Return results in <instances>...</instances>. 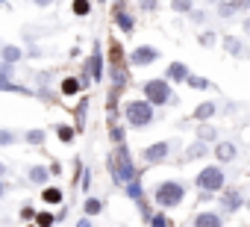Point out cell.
Returning a JSON list of instances; mask_svg holds the SVG:
<instances>
[{"mask_svg": "<svg viewBox=\"0 0 250 227\" xmlns=\"http://www.w3.org/2000/svg\"><path fill=\"white\" fill-rule=\"evenodd\" d=\"M109 168H112V177H115V183H133L136 177H139V171H136V165H133V157H130V151L124 148V145H118V151L112 154V159H109Z\"/></svg>", "mask_w": 250, "mask_h": 227, "instance_id": "cell-1", "label": "cell"}, {"mask_svg": "<svg viewBox=\"0 0 250 227\" xmlns=\"http://www.w3.org/2000/svg\"><path fill=\"white\" fill-rule=\"evenodd\" d=\"M153 201H156L159 206H165V209L180 206V204L186 201V186L177 183V180H165V183H159V186L153 189Z\"/></svg>", "mask_w": 250, "mask_h": 227, "instance_id": "cell-2", "label": "cell"}, {"mask_svg": "<svg viewBox=\"0 0 250 227\" xmlns=\"http://www.w3.org/2000/svg\"><path fill=\"white\" fill-rule=\"evenodd\" d=\"M124 115H127L130 127L145 130V127L153 121V106H150L147 100H130L127 106H124Z\"/></svg>", "mask_w": 250, "mask_h": 227, "instance_id": "cell-3", "label": "cell"}, {"mask_svg": "<svg viewBox=\"0 0 250 227\" xmlns=\"http://www.w3.org/2000/svg\"><path fill=\"white\" fill-rule=\"evenodd\" d=\"M194 183H197L200 192H212V195H215V192H221V189L227 186V174H224L221 165H206V168L197 174Z\"/></svg>", "mask_w": 250, "mask_h": 227, "instance_id": "cell-4", "label": "cell"}, {"mask_svg": "<svg viewBox=\"0 0 250 227\" xmlns=\"http://www.w3.org/2000/svg\"><path fill=\"white\" fill-rule=\"evenodd\" d=\"M145 100H147L150 106H165V103H171L174 94H171L168 80H147V83H145Z\"/></svg>", "mask_w": 250, "mask_h": 227, "instance_id": "cell-5", "label": "cell"}, {"mask_svg": "<svg viewBox=\"0 0 250 227\" xmlns=\"http://www.w3.org/2000/svg\"><path fill=\"white\" fill-rule=\"evenodd\" d=\"M156 59H159V50L150 47V45H142V47H136V50L130 53V65H136V68H142V65H153Z\"/></svg>", "mask_w": 250, "mask_h": 227, "instance_id": "cell-6", "label": "cell"}, {"mask_svg": "<svg viewBox=\"0 0 250 227\" xmlns=\"http://www.w3.org/2000/svg\"><path fill=\"white\" fill-rule=\"evenodd\" d=\"M168 154H171V142H156V145H147L142 157H145L147 165H156V162H165Z\"/></svg>", "mask_w": 250, "mask_h": 227, "instance_id": "cell-7", "label": "cell"}, {"mask_svg": "<svg viewBox=\"0 0 250 227\" xmlns=\"http://www.w3.org/2000/svg\"><path fill=\"white\" fill-rule=\"evenodd\" d=\"M12 65H0V91H21V94H33L30 89H24V86H18V83H12Z\"/></svg>", "mask_w": 250, "mask_h": 227, "instance_id": "cell-8", "label": "cell"}, {"mask_svg": "<svg viewBox=\"0 0 250 227\" xmlns=\"http://www.w3.org/2000/svg\"><path fill=\"white\" fill-rule=\"evenodd\" d=\"M212 154H215L218 162H232V159L238 157V148H235L232 142H215V151H212Z\"/></svg>", "mask_w": 250, "mask_h": 227, "instance_id": "cell-9", "label": "cell"}, {"mask_svg": "<svg viewBox=\"0 0 250 227\" xmlns=\"http://www.w3.org/2000/svg\"><path fill=\"white\" fill-rule=\"evenodd\" d=\"M221 204H224V209H227V212H235V209H241V206H244V198H241V192H238V189H224Z\"/></svg>", "mask_w": 250, "mask_h": 227, "instance_id": "cell-10", "label": "cell"}, {"mask_svg": "<svg viewBox=\"0 0 250 227\" xmlns=\"http://www.w3.org/2000/svg\"><path fill=\"white\" fill-rule=\"evenodd\" d=\"M88 74H91V80H94V83H100V80H103V56H100V47H97V45H94L91 59H88Z\"/></svg>", "mask_w": 250, "mask_h": 227, "instance_id": "cell-11", "label": "cell"}, {"mask_svg": "<svg viewBox=\"0 0 250 227\" xmlns=\"http://www.w3.org/2000/svg\"><path fill=\"white\" fill-rule=\"evenodd\" d=\"M186 77H188V65L186 62H171L168 65V74H165L168 83H186Z\"/></svg>", "mask_w": 250, "mask_h": 227, "instance_id": "cell-12", "label": "cell"}, {"mask_svg": "<svg viewBox=\"0 0 250 227\" xmlns=\"http://www.w3.org/2000/svg\"><path fill=\"white\" fill-rule=\"evenodd\" d=\"M0 59H3V65H15V62L24 59V50L18 45H3L0 47Z\"/></svg>", "mask_w": 250, "mask_h": 227, "instance_id": "cell-13", "label": "cell"}, {"mask_svg": "<svg viewBox=\"0 0 250 227\" xmlns=\"http://www.w3.org/2000/svg\"><path fill=\"white\" fill-rule=\"evenodd\" d=\"M218 112V103H212V100H203V103H197V109L191 112V118L194 121H209L212 115Z\"/></svg>", "mask_w": 250, "mask_h": 227, "instance_id": "cell-14", "label": "cell"}, {"mask_svg": "<svg viewBox=\"0 0 250 227\" xmlns=\"http://www.w3.org/2000/svg\"><path fill=\"white\" fill-rule=\"evenodd\" d=\"M27 177H30V183H36V186H47V180H50V168H44V165H33V168L27 171Z\"/></svg>", "mask_w": 250, "mask_h": 227, "instance_id": "cell-15", "label": "cell"}, {"mask_svg": "<svg viewBox=\"0 0 250 227\" xmlns=\"http://www.w3.org/2000/svg\"><path fill=\"white\" fill-rule=\"evenodd\" d=\"M42 201H44L47 206H56V204L65 201V195H62L59 186H44V189H42Z\"/></svg>", "mask_w": 250, "mask_h": 227, "instance_id": "cell-16", "label": "cell"}, {"mask_svg": "<svg viewBox=\"0 0 250 227\" xmlns=\"http://www.w3.org/2000/svg\"><path fill=\"white\" fill-rule=\"evenodd\" d=\"M194 227H224V221H221L218 212H200L194 218Z\"/></svg>", "mask_w": 250, "mask_h": 227, "instance_id": "cell-17", "label": "cell"}, {"mask_svg": "<svg viewBox=\"0 0 250 227\" xmlns=\"http://www.w3.org/2000/svg\"><path fill=\"white\" fill-rule=\"evenodd\" d=\"M115 24L124 30V33H133V27H136V18L130 15V12H124V9H118L115 12Z\"/></svg>", "mask_w": 250, "mask_h": 227, "instance_id": "cell-18", "label": "cell"}, {"mask_svg": "<svg viewBox=\"0 0 250 227\" xmlns=\"http://www.w3.org/2000/svg\"><path fill=\"white\" fill-rule=\"evenodd\" d=\"M59 91H62V94H80V91H83V83H80L77 77H65L62 86H59Z\"/></svg>", "mask_w": 250, "mask_h": 227, "instance_id": "cell-19", "label": "cell"}, {"mask_svg": "<svg viewBox=\"0 0 250 227\" xmlns=\"http://www.w3.org/2000/svg\"><path fill=\"white\" fill-rule=\"evenodd\" d=\"M209 154V145L206 142H194L191 148H186V159H203Z\"/></svg>", "mask_w": 250, "mask_h": 227, "instance_id": "cell-20", "label": "cell"}, {"mask_svg": "<svg viewBox=\"0 0 250 227\" xmlns=\"http://www.w3.org/2000/svg\"><path fill=\"white\" fill-rule=\"evenodd\" d=\"M127 195L133 198V201H139V206H145V189H142V180L136 177L133 183H127Z\"/></svg>", "mask_w": 250, "mask_h": 227, "instance_id": "cell-21", "label": "cell"}, {"mask_svg": "<svg viewBox=\"0 0 250 227\" xmlns=\"http://www.w3.org/2000/svg\"><path fill=\"white\" fill-rule=\"evenodd\" d=\"M224 50H227L229 56H241V53H244V47H241V42H238L235 36H224Z\"/></svg>", "mask_w": 250, "mask_h": 227, "instance_id": "cell-22", "label": "cell"}, {"mask_svg": "<svg viewBox=\"0 0 250 227\" xmlns=\"http://www.w3.org/2000/svg\"><path fill=\"white\" fill-rule=\"evenodd\" d=\"M83 209H85V218H91V215H100V212H103V201H100V198H85Z\"/></svg>", "mask_w": 250, "mask_h": 227, "instance_id": "cell-23", "label": "cell"}, {"mask_svg": "<svg viewBox=\"0 0 250 227\" xmlns=\"http://www.w3.org/2000/svg\"><path fill=\"white\" fill-rule=\"evenodd\" d=\"M18 139H21V136H18L15 130H9V127H0V148H12Z\"/></svg>", "mask_w": 250, "mask_h": 227, "instance_id": "cell-24", "label": "cell"}, {"mask_svg": "<svg viewBox=\"0 0 250 227\" xmlns=\"http://www.w3.org/2000/svg\"><path fill=\"white\" fill-rule=\"evenodd\" d=\"M197 142H206V145H209V142H218V130H215L212 124H203V127L197 130Z\"/></svg>", "mask_w": 250, "mask_h": 227, "instance_id": "cell-25", "label": "cell"}, {"mask_svg": "<svg viewBox=\"0 0 250 227\" xmlns=\"http://www.w3.org/2000/svg\"><path fill=\"white\" fill-rule=\"evenodd\" d=\"M171 9L180 12V15H188L194 9V0H171Z\"/></svg>", "mask_w": 250, "mask_h": 227, "instance_id": "cell-26", "label": "cell"}, {"mask_svg": "<svg viewBox=\"0 0 250 227\" xmlns=\"http://www.w3.org/2000/svg\"><path fill=\"white\" fill-rule=\"evenodd\" d=\"M44 139H47L44 130H27L24 133V142H30V145H44Z\"/></svg>", "mask_w": 250, "mask_h": 227, "instance_id": "cell-27", "label": "cell"}, {"mask_svg": "<svg viewBox=\"0 0 250 227\" xmlns=\"http://www.w3.org/2000/svg\"><path fill=\"white\" fill-rule=\"evenodd\" d=\"M74 15H80V18H85L88 12H91V3H88V0H74Z\"/></svg>", "mask_w": 250, "mask_h": 227, "instance_id": "cell-28", "label": "cell"}, {"mask_svg": "<svg viewBox=\"0 0 250 227\" xmlns=\"http://www.w3.org/2000/svg\"><path fill=\"white\" fill-rule=\"evenodd\" d=\"M186 83H188L191 89H209V86H212L206 77H194V74H188V77H186Z\"/></svg>", "mask_w": 250, "mask_h": 227, "instance_id": "cell-29", "label": "cell"}, {"mask_svg": "<svg viewBox=\"0 0 250 227\" xmlns=\"http://www.w3.org/2000/svg\"><path fill=\"white\" fill-rule=\"evenodd\" d=\"M36 224H39V227H53V224H56V215H50V212H36Z\"/></svg>", "mask_w": 250, "mask_h": 227, "instance_id": "cell-30", "label": "cell"}, {"mask_svg": "<svg viewBox=\"0 0 250 227\" xmlns=\"http://www.w3.org/2000/svg\"><path fill=\"white\" fill-rule=\"evenodd\" d=\"M150 218V227H171V218L165 212H156V215H147Z\"/></svg>", "mask_w": 250, "mask_h": 227, "instance_id": "cell-31", "label": "cell"}, {"mask_svg": "<svg viewBox=\"0 0 250 227\" xmlns=\"http://www.w3.org/2000/svg\"><path fill=\"white\" fill-rule=\"evenodd\" d=\"M56 136H59L62 142H74V127H68V124H59V127H56Z\"/></svg>", "mask_w": 250, "mask_h": 227, "instance_id": "cell-32", "label": "cell"}, {"mask_svg": "<svg viewBox=\"0 0 250 227\" xmlns=\"http://www.w3.org/2000/svg\"><path fill=\"white\" fill-rule=\"evenodd\" d=\"M218 15H221V18H232V15H235L232 3H221V6H218Z\"/></svg>", "mask_w": 250, "mask_h": 227, "instance_id": "cell-33", "label": "cell"}, {"mask_svg": "<svg viewBox=\"0 0 250 227\" xmlns=\"http://www.w3.org/2000/svg\"><path fill=\"white\" fill-rule=\"evenodd\" d=\"M197 42H200L203 47H212V45H215V33H209V30H206V33H200V39H197Z\"/></svg>", "mask_w": 250, "mask_h": 227, "instance_id": "cell-34", "label": "cell"}, {"mask_svg": "<svg viewBox=\"0 0 250 227\" xmlns=\"http://www.w3.org/2000/svg\"><path fill=\"white\" fill-rule=\"evenodd\" d=\"M139 3H142V12H156L159 0H139Z\"/></svg>", "mask_w": 250, "mask_h": 227, "instance_id": "cell-35", "label": "cell"}, {"mask_svg": "<svg viewBox=\"0 0 250 227\" xmlns=\"http://www.w3.org/2000/svg\"><path fill=\"white\" fill-rule=\"evenodd\" d=\"M112 80H115V86H124V83H127V77H124V71L115 65V71H112Z\"/></svg>", "mask_w": 250, "mask_h": 227, "instance_id": "cell-36", "label": "cell"}, {"mask_svg": "<svg viewBox=\"0 0 250 227\" xmlns=\"http://www.w3.org/2000/svg\"><path fill=\"white\" fill-rule=\"evenodd\" d=\"M109 136H112V142H115V145H124V130H121V127H112V133H109Z\"/></svg>", "mask_w": 250, "mask_h": 227, "instance_id": "cell-37", "label": "cell"}, {"mask_svg": "<svg viewBox=\"0 0 250 227\" xmlns=\"http://www.w3.org/2000/svg\"><path fill=\"white\" fill-rule=\"evenodd\" d=\"M188 18H191L194 24H203V21H206V12H197V9H191V12H188Z\"/></svg>", "mask_w": 250, "mask_h": 227, "instance_id": "cell-38", "label": "cell"}, {"mask_svg": "<svg viewBox=\"0 0 250 227\" xmlns=\"http://www.w3.org/2000/svg\"><path fill=\"white\" fill-rule=\"evenodd\" d=\"M229 3H232L235 12H238V9H250V0H229Z\"/></svg>", "mask_w": 250, "mask_h": 227, "instance_id": "cell-39", "label": "cell"}, {"mask_svg": "<svg viewBox=\"0 0 250 227\" xmlns=\"http://www.w3.org/2000/svg\"><path fill=\"white\" fill-rule=\"evenodd\" d=\"M21 218H24V221L36 218V209H33V206H21Z\"/></svg>", "mask_w": 250, "mask_h": 227, "instance_id": "cell-40", "label": "cell"}, {"mask_svg": "<svg viewBox=\"0 0 250 227\" xmlns=\"http://www.w3.org/2000/svg\"><path fill=\"white\" fill-rule=\"evenodd\" d=\"M88 183H91V174H88V168H83V189H88Z\"/></svg>", "mask_w": 250, "mask_h": 227, "instance_id": "cell-41", "label": "cell"}, {"mask_svg": "<svg viewBox=\"0 0 250 227\" xmlns=\"http://www.w3.org/2000/svg\"><path fill=\"white\" fill-rule=\"evenodd\" d=\"M209 201H215V195L212 192H200V204H209Z\"/></svg>", "mask_w": 250, "mask_h": 227, "instance_id": "cell-42", "label": "cell"}, {"mask_svg": "<svg viewBox=\"0 0 250 227\" xmlns=\"http://www.w3.org/2000/svg\"><path fill=\"white\" fill-rule=\"evenodd\" d=\"M33 3H36V6H42V9H44V6H53V3H56V0H33Z\"/></svg>", "mask_w": 250, "mask_h": 227, "instance_id": "cell-43", "label": "cell"}, {"mask_svg": "<svg viewBox=\"0 0 250 227\" xmlns=\"http://www.w3.org/2000/svg\"><path fill=\"white\" fill-rule=\"evenodd\" d=\"M6 192H9V186H6L3 180H0V201H3V198H6Z\"/></svg>", "mask_w": 250, "mask_h": 227, "instance_id": "cell-44", "label": "cell"}, {"mask_svg": "<svg viewBox=\"0 0 250 227\" xmlns=\"http://www.w3.org/2000/svg\"><path fill=\"white\" fill-rule=\"evenodd\" d=\"M77 227H94V224H91V218H80V221H77Z\"/></svg>", "mask_w": 250, "mask_h": 227, "instance_id": "cell-45", "label": "cell"}, {"mask_svg": "<svg viewBox=\"0 0 250 227\" xmlns=\"http://www.w3.org/2000/svg\"><path fill=\"white\" fill-rule=\"evenodd\" d=\"M6 171H9V168H6V162H0V180L6 177Z\"/></svg>", "mask_w": 250, "mask_h": 227, "instance_id": "cell-46", "label": "cell"}, {"mask_svg": "<svg viewBox=\"0 0 250 227\" xmlns=\"http://www.w3.org/2000/svg\"><path fill=\"white\" fill-rule=\"evenodd\" d=\"M244 33H250V18H247V21H244Z\"/></svg>", "mask_w": 250, "mask_h": 227, "instance_id": "cell-47", "label": "cell"}, {"mask_svg": "<svg viewBox=\"0 0 250 227\" xmlns=\"http://www.w3.org/2000/svg\"><path fill=\"white\" fill-rule=\"evenodd\" d=\"M244 206H247V209H250V201H244Z\"/></svg>", "mask_w": 250, "mask_h": 227, "instance_id": "cell-48", "label": "cell"}, {"mask_svg": "<svg viewBox=\"0 0 250 227\" xmlns=\"http://www.w3.org/2000/svg\"><path fill=\"white\" fill-rule=\"evenodd\" d=\"M209 3H221V0H209Z\"/></svg>", "mask_w": 250, "mask_h": 227, "instance_id": "cell-49", "label": "cell"}, {"mask_svg": "<svg viewBox=\"0 0 250 227\" xmlns=\"http://www.w3.org/2000/svg\"><path fill=\"white\" fill-rule=\"evenodd\" d=\"M97 3H106V0H97Z\"/></svg>", "mask_w": 250, "mask_h": 227, "instance_id": "cell-50", "label": "cell"}, {"mask_svg": "<svg viewBox=\"0 0 250 227\" xmlns=\"http://www.w3.org/2000/svg\"><path fill=\"white\" fill-rule=\"evenodd\" d=\"M0 47H3V42H0Z\"/></svg>", "mask_w": 250, "mask_h": 227, "instance_id": "cell-51", "label": "cell"}]
</instances>
